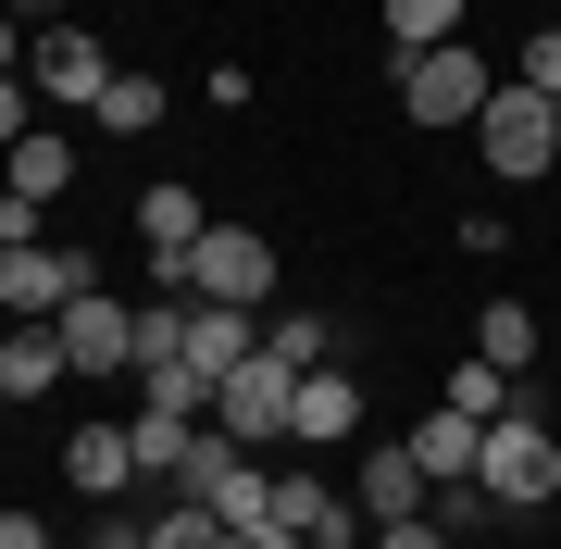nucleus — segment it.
Wrapping results in <instances>:
<instances>
[{"instance_id": "1", "label": "nucleus", "mask_w": 561, "mask_h": 549, "mask_svg": "<svg viewBox=\"0 0 561 549\" xmlns=\"http://www.w3.org/2000/svg\"><path fill=\"white\" fill-rule=\"evenodd\" d=\"M474 488L500 500V512H549V500H561V437H549L524 400H512L500 425L474 437Z\"/></svg>"}, {"instance_id": "2", "label": "nucleus", "mask_w": 561, "mask_h": 549, "mask_svg": "<svg viewBox=\"0 0 561 549\" xmlns=\"http://www.w3.org/2000/svg\"><path fill=\"white\" fill-rule=\"evenodd\" d=\"M486 101H500V62H486L474 38H437V50H400V113H412V125H474Z\"/></svg>"}, {"instance_id": "3", "label": "nucleus", "mask_w": 561, "mask_h": 549, "mask_svg": "<svg viewBox=\"0 0 561 549\" xmlns=\"http://www.w3.org/2000/svg\"><path fill=\"white\" fill-rule=\"evenodd\" d=\"M88 287H101V263H88L76 238H62V250L25 238V250H0V325H62Z\"/></svg>"}, {"instance_id": "4", "label": "nucleus", "mask_w": 561, "mask_h": 549, "mask_svg": "<svg viewBox=\"0 0 561 549\" xmlns=\"http://www.w3.org/2000/svg\"><path fill=\"white\" fill-rule=\"evenodd\" d=\"M187 300L275 312V238H262V225H201V250H187Z\"/></svg>"}, {"instance_id": "5", "label": "nucleus", "mask_w": 561, "mask_h": 549, "mask_svg": "<svg viewBox=\"0 0 561 549\" xmlns=\"http://www.w3.org/2000/svg\"><path fill=\"white\" fill-rule=\"evenodd\" d=\"M474 150H486V175H549L561 163V101H537L524 76H500V101L474 113Z\"/></svg>"}, {"instance_id": "6", "label": "nucleus", "mask_w": 561, "mask_h": 549, "mask_svg": "<svg viewBox=\"0 0 561 549\" xmlns=\"http://www.w3.org/2000/svg\"><path fill=\"white\" fill-rule=\"evenodd\" d=\"M25 88H38L50 113H101V88H113V50L88 38V25H38V50H25Z\"/></svg>"}, {"instance_id": "7", "label": "nucleus", "mask_w": 561, "mask_h": 549, "mask_svg": "<svg viewBox=\"0 0 561 549\" xmlns=\"http://www.w3.org/2000/svg\"><path fill=\"white\" fill-rule=\"evenodd\" d=\"M287 400H300V375L262 350V363H238V375L213 387V425L238 437V449H275V437H287Z\"/></svg>"}, {"instance_id": "8", "label": "nucleus", "mask_w": 561, "mask_h": 549, "mask_svg": "<svg viewBox=\"0 0 561 549\" xmlns=\"http://www.w3.org/2000/svg\"><path fill=\"white\" fill-rule=\"evenodd\" d=\"M62 363H76V375H125V363H138V312H125L113 287H88V300L62 312Z\"/></svg>"}, {"instance_id": "9", "label": "nucleus", "mask_w": 561, "mask_h": 549, "mask_svg": "<svg viewBox=\"0 0 561 549\" xmlns=\"http://www.w3.org/2000/svg\"><path fill=\"white\" fill-rule=\"evenodd\" d=\"M287 437H300V449H337V437H362V375L312 363V375H300V400H287Z\"/></svg>"}, {"instance_id": "10", "label": "nucleus", "mask_w": 561, "mask_h": 549, "mask_svg": "<svg viewBox=\"0 0 561 549\" xmlns=\"http://www.w3.org/2000/svg\"><path fill=\"white\" fill-rule=\"evenodd\" d=\"M424 500H437V488H424L412 449H362V512H350V525H424Z\"/></svg>"}, {"instance_id": "11", "label": "nucleus", "mask_w": 561, "mask_h": 549, "mask_svg": "<svg viewBox=\"0 0 561 549\" xmlns=\"http://www.w3.org/2000/svg\"><path fill=\"white\" fill-rule=\"evenodd\" d=\"M187 363H201L213 387L238 375V363H262V312H225V300H187Z\"/></svg>"}, {"instance_id": "12", "label": "nucleus", "mask_w": 561, "mask_h": 549, "mask_svg": "<svg viewBox=\"0 0 561 549\" xmlns=\"http://www.w3.org/2000/svg\"><path fill=\"white\" fill-rule=\"evenodd\" d=\"M201 201H187V175H162V187H138V238H150V263H187L201 250Z\"/></svg>"}, {"instance_id": "13", "label": "nucleus", "mask_w": 561, "mask_h": 549, "mask_svg": "<svg viewBox=\"0 0 561 549\" xmlns=\"http://www.w3.org/2000/svg\"><path fill=\"white\" fill-rule=\"evenodd\" d=\"M62 474H76V500H125V488H138V449H125V425H76Z\"/></svg>"}, {"instance_id": "14", "label": "nucleus", "mask_w": 561, "mask_h": 549, "mask_svg": "<svg viewBox=\"0 0 561 549\" xmlns=\"http://www.w3.org/2000/svg\"><path fill=\"white\" fill-rule=\"evenodd\" d=\"M474 437H486V425H461V412L437 400V412H424V425H412L400 449H412V462H424V488H461V474H474Z\"/></svg>"}, {"instance_id": "15", "label": "nucleus", "mask_w": 561, "mask_h": 549, "mask_svg": "<svg viewBox=\"0 0 561 549\" xmlns=\"http://www.w3.org/2000/svg\"><path fill=\"white\" fill-rule=\"evenodd\" d=\"M62 375H76V363H62V325H13V338H0V387H13V400H50Z\"/></svg>"}, {"instance_id": "16", "label": "nucleus", "mask_w": 561, "mask_h": 549, "mask_svg": "<svg viewBox=\"0 0 561 549\" xmlns=\"http://www.w3.org/2000/svg\"><path fill=\"white\" fill-rule=\"evenodd\" d=\"M474 350H486L500 375H537L549 338H537V312H524V300H486V312H474Z\"/></svg>"}, {"instance_id": "17", "label": "nucleus", "mask_w": 561, "mask_h": 549, "mask_svg": "<svg viewBox=\"0 0 561 549\" xmlns=\"http://www.w3.org/2000/svg\"><path fill=\"white\" fill-rule=\"evenodd\" d=\"M0 163H13L25 201H62V187H76V138H50V125H38V138H25V150H0Z\"/></svg>"}, {"instance_id": "18", "label": "nucleus", "mask_w": 561, "mask_h": 549, "mask_svg": "<svg viewBox=\"0 0 561 549\" xmlns=\"http://www.w3.org/2000/svg\"><path fill=\"white\" fill-rule=\"evenodd\" d=\"M275 525L287 537H324V525H350V500L324 488V474H275Z\"/></svg>"}, {"instance_id": "19", "label": "nucleus", "mask_w": 561, "mask_h": 549, "mask_svg": "<svg viewBox=\"0 0 561 549\" xmlns=\"http://www.w3.org/2000/svg\"><path fill=\"white\" fill-rule=\"evenodd\" d=\"M88 125H101V138H150V125H162V76H113Z\"/></svg>"}, {"instance_id": "20", "label": "nucleus", "mask_w": 561, "mask_h": 549, "mask_svg": "<svg viewBox=\"0 0 561 549\" xmlns=\"http://www.w3.org/2000/svg\"><path fill=\"white\" fill-rule=\"evenodd\" d=\"M437 400L461 412V425H500V412H512V375H500V363H486V350H474V363H461V375L437 387Z\"/></svg>"}, {"instance_id": "21", "label": "nucleus", "mask_w": 561, "mask_h": 549, "mask_svg": "<svg viewBox=\"0 0 561 549\" xmlns=\"http://www.w3.org/2000/svg\"><path fill=\"white\" fill-rule=\"evenodd\" d=\"M262 350H275L287 375H312V363H337V325H324V312H275V325H262Z\"/></svg>"}, {"instance_id": "22", "label": "nucleus", "mask_w": 561, "mask_h": 549, "mask_svg": "<svg viewBox=\"0 0 561 549\" xmlns=\"http://www.w3.org/2000/svg\"><path fill=\"white\" fill-rule=\"evenodd\" d=\"M461 38V0H387V50H437Z\"/></svg>"}, {"instance_id": "23", "label": "nucleus", "mask_w": 561, "mask_h": 549, "mask_svg": "<svg viewBox=\"0 0 561 549\" xmlns=\"http://www.w3.org/2000/svg\"><path fill=\"white\" fill-rule=\"evenodd\" d=\"M187 437H201V425H175V412H138V425H125V449H138V474H162V488H175Z\"/></svg>"}, {"instance_id": "24", "label": "nucleus", "mask_w": 561, "mask_h": 549, "mask_svg": "<svg viewBox=\"0 0 561 549\" xmlns=\"http://www.w3.org/2000/svg\"><path fill=\"white\" fill-rule=\"evenodd\" d=\"M150 549H225V512H213V500H175V488H162V525H150Z\"/></svg>"}, {"instance_id": "25", "label": "nucleus", "mask_w": 561, "mask_h": 549, "mask_svg": "<svg viewBox=\"0 0 561 549\" xmlns=\"http://www.w3.org/2000/svg\"><path fill=\"white\" fill-rule=\"evenodd\" d=\"M524 88H537V101H561V25H537V38H524V62H512Z\"/></svg>"}, {"instance_id": "26", "label": "nucleus", "mask_w": 561, "mask_h": 549, "mask_svg": "<svg viewBox=\"0 0 561 549\" xmlns=\"http://www.w3.org/2000/svg\"><path fill=\"white\" fill-rule=\"evenodd\" d=\"M25 138H38V88L0 76V150H25Z\"/></svg>"}, {"instance_id": "27", "label": "nucleus", "mask_w": 561, "mask_h": 549, "mask_svg": "<svg viewBox=\"0 0 561 549\" xmlns=\"http://www.w3.org/2000/svg\"><path fill=\"white\" fill-rule=\"evenodd\" d=\"M38 213H50V201H25V187H0V250H25V238H38Z\"/></svg>"}, {"instance_id": "28", "label": "nucleus", "mask_w": 561, "mask_h": 549, "mask_svg": "<svg viewBox=\"0 0 561 549\" xmlns=\"http://www.w3.org/2000/svg\"><path fill=\"white\" fill-rule=\"evenodd\" d=\"M88 549H150V525H138L125 500H101V537H88Z\"/></svg>"}, {"instance_id": "29", "label": "nucleus", "mask_w": 561, "mask_h": 549, "mask_svg": "<svg viewBox=\"0 0 561 549\" xmlns=\"http://www.w3.org/2000/svg\"><path fill=\"white\" fill-rule=\"evenodd\" d=\"M375 549H461V537L437 525V512H424V525H375Z\"/></svg>"}, {"instance_id": "30", "label": "nucleus", "mask_w": 561, "mask_h": 549, "mask_svg": "<svg viewBox=\"0 0 561 549\" xmlns=\"http://www.w3.org/2000/svg\"><path fill=\"white\" fill-rule=\"evenodd\" d=\"M225 549H312V537H287V525H225Z\"/></svg>"}, {"instance_id": "31", "label": "nucleus", "mask_w": 561, "mask_h": 549, "mask_svg": "<svg viewBox=\"0 0 561 549\" xmlns=\"http://www.w3.org/2000/svg\"><path fill=\"white\" fill-rule=\"evenodd\" d=\"M0 549H50V525L38 512H0Z\"/></svg>"}, {"instance_id": "32", "label": "nucleus", "mask_w": 561, "mask_h": 549, "mask_svg": "<svg viewBox=\"0 0 561 549\" xmlns=\"http://www.w3.org/2000/svg\"><path fill=\"white\" fill-rule=\"evenodd\" d=\"M25 50H38V38H25V25H13V13H0V76H13V62H25Z\"/></svg>"}, {"instance_id": "33", "label": "nucleus", "mask_w": 561, "mask_h": 549, "mask_svg": "<svg viewBox=\"0 0 561 549\" xmlns=\"http://www.w3.org/2000/svg\"><path fill=\"white\" fill-rule=\"evenodd\" d=\"M0 412H13V387H0Z\"/></svg>"}, {"instance_id": "34", "label": "nucleus", "mask_w": 561, "mask_h": 549, "mask_svg": "<svg viewBox=\"0 0 561 549\" xmlns=\"http://www.w3.org/2000/svg\"><path fill=\"white\" fill-rule=\"evenodd\" d=\"M0 338H13V325H0Z\"/></svg>"}]
</instances>
